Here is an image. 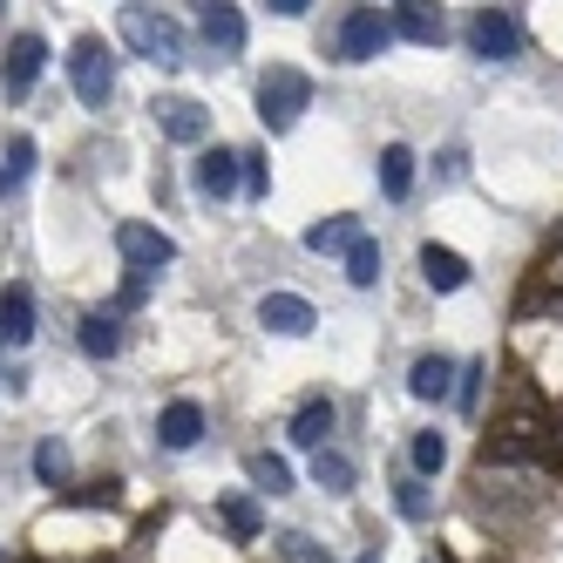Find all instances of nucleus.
<instances>
[{
  "instance_id": "nucleus-8",
  "label": "nucleus",
  "mask_w": 563,
  "mask_h": 563,
  "mask_svg": "<svg viewBox=\"0 0 563 563\" xmlns=\"http://www.w3.org/2000/svg\"><path fill=\"white\" fill-rule=\"evenodd\" d=\"M258 327L299 340V333L319 327V312H312V299H299V292H265V299H258Z\"/></svg>"
},
{
  "instance_id": "nucleus-11",
  "label": "nucleus",
  "mask_w": 563,
  "mask_h": 563,
  "mask_svg": "<svg viewBox=\"0 0 563 563\" xmlns=\"http://www.w3.org/2000/svg\"><path fill=\"white\" fill-rule=\"evenodd\" d=\"M197 14H205V42L231 62V55H245V14L231 8V0H197Z\"/></svg>"
},
{
  "instance_id": "nucleus-25",
  "label": "nucleus",
  "mask_w": 563,
  "mask_h": 563,
  "mask_svg": "<svg viewBox=\"0 0 563 563\" xmlns=\"http://www.w3.org/2000/svg\"><path fill=\"white\" fill-rule=\"evenodd\" d=\"M245 475L258 482L265 496H286V489H292V468L278 462V455H252V462H245Z\"/></svg>"
},
{
  "instance_id": "nucleus-13",
  "label": "nucleus",
  "mask_w": 563,
  "mask_h": 563,
  "mask_svg": "<svg viewBox=\"0 0 563 563\" xmlns=\"http://www.w3.org/2000/svg\"><path fill=\"white\" fill-rule=\"evenodd\" d=\"M408 394L415 400H449L455 394V360L449 353H421L415 367H408Z\"/></svg>"
},
{
  "instance_id": "nucleus-7",
  "label": "nucleus",
  "mask_w": 563,
  "mask_h": 563,
  "mask_svg": "<svg viewBox=\"0 0 563 563\" xmlns=\"http://www.w3.org/2000/svg\"><path fill=\"white\" fill-rule=\"evenodd\" d=\"M42 62H48V42H42V34H14V42H8L0 82H8V96H14V102H21L34 82H42Z\"/></svg>"
},
{
  "instance_id": "nucleus-17",
  "label": "nucleus",
  "mask_w": 563,
  "mask_h": 563,
  "mask_svg": "<svg viewBox=\"0 0 563 563\" xmlns=\"http://www.w3.org/2000/svg\"><path fill=\"white\" fill-rule=\"evenodd\" d=\"M0 340H8V346H27L34 340V292L27 286L0 292Z\"/></svg>"
},
{
  "instance_id": "nucleus-14",
  "label": "nucleus",
  "mask_w": 563,
  "mask_h": 563,
  "mask_svg": "<svg viewBox=\"0 0 563 563\" xmlns=\"http://www.w3.org/2000/svg\"><path fill=\"white\" fill-rule=\"evenodd\" d=\"M394 34H408V42L434 48L441 34H449V21H441V8H434V0H400V8H394Z\"/></svg>"
},
{
  "instance_id": "nucleus-22",
  "label": "nucleus",
  "mask_w": 563,
  "mask_h": 563,
  "mask_svg": "<svg viewBox=\"0 0 563 563\" xmlns=\"http://www.w3.org/2000/svg\"><path fill=\"white\" fill-rule=\"evenodd\" d=\"M34 177V136H8V164H0V197H14Z\"/></svg>"
},
{
  "instance_id": "nucleus-31",
  "label": "nucleus",
  "mask_w": 563,
  "mask_h": 563,
  "mask_svg": "<svg viewBox=\"0 0 563 563\" xmlns=\"http://www.w3.org/2000/svg\"><path fill=\"white\" fill-rule=\"evenodd\" d=\"M462 170H468V150H441V170H434V177H441V184H455Z\"/></svg>"
},
{
  "instance_id": "nucleus-9",
  "label": "nucleus",
  "mask_w": 563,
  "mask_h": 563,
  "mask_svg": "<svg viewBox=\"0 0 563 563\" xmlns=\"http://www.w3.org/2000/svg\"><path fill=\"white\" fill-rule=\"evenodd\" d=\"M231 190H245V156H238V150H205V156H197V197L224 205Z\"/></svg>"
},
{
  "instance_id": "nucleus-1",
  "label": "nucleus",
  "mask_w": 563,
  "mask_h": 563,
  "mask_svg": "<svg viewBox=\"0 0 563 563\" xmlns=\"http://www.w3.org/2000/svg\"><path fill=\"white\" fill-rule=\"evenodd\" d=\"M68 82H75V96H82V109H109L115 102V55H109L102 34H75Z\"/></svg>"
},
{
  "instance_id": "nucleus-21",
  "label": "nucleus",
  "mask_w": 563,
  "mask_h": 563,
  "mask_svg": "<svg viewBox=\"0 0 563 563\" xmlns=\"http://www.w3.org/2000/svg\"><path fill=\"white\" fill-rule=\"evenodd\" d=\"M346 278L360 292L380 286V245H374V238H353V245H346Z\"/></svg>"
},
{
  "instance_id": "nucleus-24",
  "label": "nucleus",
  "mask_w": 563,
  "mask_h": 563,
  "mask_svg": "<svg viewBox=\"0 0 563 563\" xmlns=\"http://www.w3.org/2000/svg\"><path fill=\"white\" fill-rule=\"evenodd\" d=\"M312 482H319V489H333V496H346L353 489V462L340 449H319L312 455Z\"/></svg>"
},
{
  "instance_id": "nucleus-6",
  "label": "nucleus",
  "mask_w": 563,
  "mask_h": 563,
  "mask_svg": "<svg viewBox=\"0 0 563 563\" xmlns=\"http://www.w3.org/2000/svg\"><path fill=\"white\" fill-rule=\"evenodd\" d=\"M115 252H123L130 258V272H164L170 258H177V238L170 231H150V224H123V231H115Z\"/></svg>"
},
{
  "instance_id": "nucleus-32",
  "label": "nucleus",
  "mask_w": 563,
  "mask_h": 563,
  "mask_svg": "<svg viewBox=\"0 0 563 563\" xmlns=\"http://www.w3.org/2000/svg\"><path fill=\"white\" fill-rule=\"evenodd\" d=\"M286 550H292V556H299V563H333V556H327V550H312V543H306V537H286Z\"/></svg>"
},
{
  "instance_id": "nucleus-33",
  "label": "nucleus",
  "mask_w": 563,
  "mask_h": 563,
  "mask_svg": "<svg viewBox=\"0 0 563 563\" xmlns=\"http://www.w3.org/2000/svg\"><path fill=\"white\" fill-rule=\"evenodd\" d=\"M265 8H272V14H286V21H292V14H306V8H312V0H265Z\"/></svg>"
},
{
  "instance_id": "nucleus-19",
  "label": "nucleus",
  "mask_w": 563,
  "mask_h": 563,
  "mask_svg": "<svg viewBox=\"0 0 563 563\" xmlns=\"http://www.w3.org/2000/svg\"><path fill=\"white\" fill-rule=\"evenodd\" d=\"M327 434H333V400H306L292 415V441L299 449H327Z\"/></svg>"
},
{
  "instance_id": "nucleus-10",
  "label": "nucleus",
  "mask_w": 563,
  "mask_h": 563,
  "mask_svg": "<svg viewBox=\"0 0 563 563\" xmlns=\"http://www.w3.org/2000/svg\"><path fill=\"white\" fill-rule=\"evenodd\" d=\"M156 130H164L170 143H205L211 115H205V102H190V96H156Z\"/></svg>"
},
{
  "instance_id": "nucleus-5",
  "label": "nucleus",
  "mask_w": 563,
  "mask_h": 563,
  "mask_svg": "<svg viewBox=\"0 0 563 563\" xmlns=\"http://www.w3.org/2000/svg\"><path fill=\"white\" fill-rule=\"evenodd\" d=\"M387 42H394V21L380 8H353L340 21V62H374Z\"/></svg>"
},
{
  "instance_id": "nucleus-12",
  "label": "nucleus",
  "mask_w": 563,
  "mask_h": 563,
  "mask_svg": "<svg viewBox=\"0 0 563 563\" xmlns=\"http://www.w3.org/2000/svg\"><path fill=\"white\" fill-rule=\"evenodd\" d=\"M156 441H164L170 455L197 449V441H205V408H197V400H170V408L156 415Z\"/></svg>"
},
{
  "instance_id": "nucleus-20",
  "label": "nucleus",
  "mask_w": 563,
  "mask_h": 563,
  "mask_svg": "<svg viewBox=\"0 0 563 563\" xmlns=\"http://www.w3.org/2000/svg\"><path fill=\"white\" fill-rule=\"evenodd\" d=\"M82 353L89 360H115V353H123V327H115V312H89L82 319Z\"/></svg>"
},
{
  "instance_id": "nucleus-27",
  "label": "nucleus",
  "mask_w": 563,
  "mask_h": 563,
  "mask_svg": "<svg viewBox=\"0 0 563 563\" xmlns=\"http://www.w3.org/2000/svg\"><path fill=\"white\" fill-rule=\"evenodd\" d=\"M34 475H42L48 489H55V482L68 475V449H62V441H42V449H34Z\"/></svg>"
},
{
  "instance_id": "nucleus-2",
  "label": "nucleus",
  "mask_w": 563,
  "mask_h": 563,
  "mask_svg": "<svg viewBox=\"0 0 563 563\" xmlns=\"http://www.w3.org/2000/svg\"><path fill=\"white\" fill-rule=\"evenodd\" d=\"M306 109H312V82H306L299 68H265V75H258V123H265L272 136H286Z\"/></svg>"
},
{
  "instance_id": "nucleus-15",
  "label": "nucleus",
  "mask_w": 563,
  "mask_h": 563,
  "mask_svg": "<svg viewBox=\"0 0 563 563\" xmlns=\"http://www.w3.org/2000/svg\"><path fill=\"white\" fill-rule=\"evenodd\" d=\"M421 278H428V292H462L468 286V258L449 252V245H421Z\"/></svg>"
},
{
  "instance_id": "nucleus-26",
  "label": "nucleus",
  "mask_w": 563,
  "mask_h": 563,
  "mask_svg": "<svg viewBox=\"0 0 563 563\" xmlns=\"http://www.w3.org/2000/svg\"><path fill=\"white\" fill-rule=\"evenodd\" d=\"M415 468H421V475H441V468H449V441H441L434 428L415 434Z\"/></svg>"
},
{
  "instance_id": "nucleus-18",
  "label": "nucleus",
  "mask_w": 563,
  "mask_h": 563,
  "mask_svg": "<svg viewBox=\"0 0 563 563\" xmlns=\"http://www.w3.org/2000/svg\"><path fill=\"white\" fill-rule=\"evenodd\" d=\"M360 238V224L353 218H319V224H306V252H319V258H346V245Z\"/></svg>"
},
{
  "instance_id": "nucleus-30",
  "label": "nucleus",
  "mask_w": 563,
  "mask_h": 563,
  "mask_svg": "<svg viewBox=\"0 0 563 563\" xmlns=\"http://www.w3.org/2000/svg\"><path fill=\"white\" fill-rule=\"evenodd\" d=\"M238 156H245V190L265 197V156H258V150H238Z\"/></svg>"
},
{
  "instance_id": "nucleus-4",
  "label": "nucleus",
  "mask_w": 563,
  "mask_h": 563,
  "mask_svg": "<svg viewBox=\"0 0 563 563\" xmlns=\"http://www.w3.org/2000/svg\"><path fill=\"white\" fill-rule=\"evenodd\" d=\"M468 48H475L482 62H516V55H522V27H516L503 8H475V14H468Z\"/></svg>"
},
{
  "instance_id": "nucleus-34",
  "label": "nucleus",
  "mask_w": 563,
  "mask_h": 563,
  "mask_svg": "<svg viewBox=\"0 0 563 563\" xmlns=\"http://www.w3.org/2000/svg\"><path fill=\"white\" fill-rule=\"evenodd\" d=\"M360 563H387V556H380V550H367V556H360Z\"/></svg>"
},
{
  "instance_id": "nucleus-16",
  "label": "nucleus",
  "mask_w": 563,
  "mask_h": 563,
  "mask_svg": "<svg viewBox=\"0 0 563 563\" xmlns=\"http://www.w3.org/2000/svg\"><path fill=\"white\" fill-rule=\"evenodd\" d=\"M374 177H380V197H387V205H400V197L415 190V150H408V143H387L380 164H374Z\"/></svg>"
},
{
  "instance_id": "nucleus-3",
  "label": "nucleus",
  "mask_w": 563,
  "mask_h": 563,
  "mask_svg": "<svg viewBox=\"0 0 563 563\" xmlns=\"http://www.w3.org/2000/svg\"><path fill=\"white\" fill-rule=\"evenodd\" d=\"M123 48L156 62V68H184V27L150 14V8H123Z\"/></svg>"
},
{
  "instance_id": "nucleus-28",
  "label": "nucleus",
  "mask_w": 563,
  "mask_h": 563,
  "mask_svg": "<svg viewBox=\"0 0 563 563\" xmlns=\"http://www.w3.org/2000/svg\"><path fill=\"white\" fill-rule=\"evenodd\" d=\"M394 509L408 516V522H421V516H428V496H421V482H415V475H408V482H394Z\"/></svg>"
},
{
  "instance_id": "nucleus-23",
  "label": "nucleus",
  "mask_w": 563,
  "mask_h": 563,
  "mask_svg": "<svg viewBox=\"0 0 563 563\" xmlns=\"http://www.w3.org/2000/svg\"><path fill=\"white\" fill-rule=\"evenodd\" d=\"M218 516H224V530H231L238 543H252V537L265 530V516H258V503H252V496H224V503H218Z\"/></svg>"
},
{
  "instance_id": "nucleus-29",
  "label": "nucleus",
  "mask_w": 563,
  "mask_h": 563,
  "mask_svg": "<svg viewBox=\"0 0 563 563\" xmlns=\"http://www.w3.org/2000/svg\"><path fill=\"white\" fill-rule=\"evenodd\" d=\"M482 374H489V367H482V360H468V367L455 374L462 387H455V400H462V415H475V400H482Z\"/></svg>"
}]
</instances>
